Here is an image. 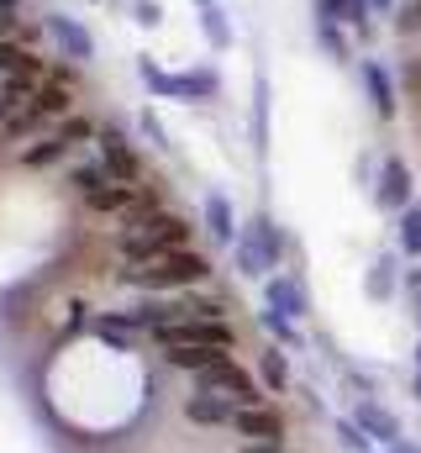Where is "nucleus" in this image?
<instances>
[{"mask_svg":"<svg viewBox=\"0 0 421 453\" xmlns=\"http://www.w3.org/2000/svg\"><path fill=\"white\" fill-rule=\"evenodd\" d=\"M69 116H74V80L58 64L27 85H5L0 90V148H27L32 137H42L48 127Z\"/></svg>","mask_w":421,"mask_h":453,"instance_id":"f257e3e1","label":"nucleus"},{"mask_svg":"<svg viewBox=\"0 0 421 453\" xmlns=\"http://www.w3.org/2000/svg\"><path fill=\"white\" fill-rule=\"evenodd\" d=\"M153 342H158V353H164L174 369L201 374L206 364L226 358V353L237 348V333H232L226 317H180V322L153 327Z\"/></svg>","mask_w":421,"mask_h":453,"instance_id":"f03ea898","label":"nucleus"},{"mask_svg":"<svg viewBox=\"0 0 421 453\" xmlns=\"http://www.w3.org/2000/svg\"><path fill=\"white\" fill-rule=\"evenodd\" d=\"M121 285L142 290V296H180V290H201L210 280V258L195 248H169V253H153V258H132L116 269Z\"/></svg>","mask_w":421,"mask_h":453,"instance_id":"7ed1b4c3","label":"nucleus"},{"mask_svg":"<svg viewBox=\"0 0 421 453\" xmlns=\"http://www.w3.org/2000/svg\"><path fill=\"white\" fill-rule=\"evenodd\" d=\"M195 226L185 211H169V206H148L126 222H116V253L121 264L132 258H153V253H169V248H190Z\"/></svg>","mask_w":421,"mask_h":453,"instance_id":"20e7f679","label":"nucleus"},{"mask_svg":"<svg viewBox=\"0 0 421 453\" xmlns=\"http://www.w3.org/2000/svg\"><path fill=\"white\" fill-rule=\"evenodd\" d=\"M101 132L85 121V116H69V121H58V127H48L42 137H32L27 148H21V169H58L64 158H74V153H85L90 142H96Z\"/></svg>","mask_w":421,"mask_h":453,"instance_id":"39448f33","label":"nucleus"},{"mask_svg":"<svg viewBox=\"0 0 421 453\" xmlns=\"http://www.w3.org/2000/svg\"><path fill=\"white\" fill-rule=\"evenodd\" d=\"M195 390H201V395H216V401H226V406H237V411H242V406L269 401V395L258 390V380H253L232 353H226V358H216V364H206V369L195 374Z\"/></svg>","mask_w":421,"mask_h":453,"instance_id":"423d86ee","label":"nucleus"},{"mask_svg":"<svg viewBox=\"0 0 421 453\" xmlns=\"http://www.w3.org/2000/svg\"><path fill=\"white\" fill-rule=\"evenodd\" d=\"M232 433H237L242 443H285V417H279L269 401H258V406H242V411L232 417Z\"/></svg>","mask_w":421,"mask_h":453,"instance_id":"0eeeda50","label":"nucleus"},{"mask_svg":"<svg viewBox=\"0 0 421 453\" xmlns=\"http://www.w3.org/2000/svg\"><path fill=\"white\" fill-rule=\"evenodd\" d=\"M411 201H417V180H411L406 158H385V169H379V206L401 217Z\"/></svg>","mask_w":421,"mask_h":453,"instance_id":"6e6552de","label":"nucleus"},{"mask_svg":"<svg viewBox=\"0 0 421 453\" xmlns=\"http://www.w3.org/2000/svg\"><path fill=\"white\" fill-rule=\"evenodd\" d=\"M185 417L195 422V427H232V417H237V406H226V401H216V395H190L185 401Z\"/></svg>","mask_w":421,"mask_h":453,"instance_id":"1a4fd4ad","label":"nucleus"},{"mask_svg":"<svg viewBox=\"0 0 421 453\" xmlns=\"http://www.w3.org/2000/svg\"><path fill=\"white\" fill-rule=\"evenodd\" d=\"M395 242H401L406 258H417L421 264V201H411V206L395 217Z\"/></svg>","mask_w":421,"mask_h":453,"instance_id":"9d476101","label":"nucleus"},{"mask_svg":"<svg viewBox=\"0 0 421 453\" xmlns=\"http://www.w3.org/2000/svg\"><path fill=\"white\" fill-rule=\"evenodd\" d=\"M358 417H364V422H369V427H374V433H379L385 443H395V438H401V427H395V417H385L379 406H358Z\"/></svg>","mask_w":421,"mask_h":453,"instance_id":"9b49d317","label":"nucleus"},{"mask_svg":"<svg viewBox=\"0 0 421 453\" xmlns=\"http://www.w3.org/2000/svg\"><path fill=\"white\" fill-rule=\"evenodd\" d=\"M369 90H374V106H379V116L395 111V101H390V85H385V74H379V69H369Z\"/></svg>","mask_w":421,"mask_h":453,"instance_id":"f8f14e48","label":"nucleus"},{"mask_svg":"<svg viewBox=\"0 0 421 453\" xmlns=\"http://www.w3.org/2000/svg\"><path fill=\"white\" fill-rule=\"evenodd\" d=\"M411 290H417V296H421V264H417V269H411Z\"/></svg>","mask_w":421,"mask_h":453,"instance_id":"ddd939ff","label":"nucleus"},{"mask_svg":"<svg viewBox=\"0 0 421 453\" xmlns=\"http://www.w3.org/2000/svg\"><path fill=\"white\" fill-rule=\"evenodd\" d=\"M411 390H417V401H421V364H417V380H411Z\"/></svg>","mask_w":421,"mask_h":453,"instance_id":"4468645a","label":"nucleus"},{"mask_svg":"<svg viewBox=\"0 0 421 453\" xmlns=\"http://www.w3.org/2000/svg\"><path fill=\"white\" fill-rule=\"evenodd\" d=\"M417 364H421V348H417Z\"/></svg>","mask_w":421,"mask_h":453,"instance_id":"2eb2a0df","label":"nucleus"},{"mask_svg":"<svg viewBox=\"0 0 421 453\" xmlns=\"http://www.w3.org/2000/svg\"><path fill=\"white\" fill-rule=\"evenodd\" d=\"M417 327H421V311H417Z\"/></svg>","mask_w":421,"mask_h":453,"instance_id":"dca6fc26","label":"nucleus"}]
</instances>
